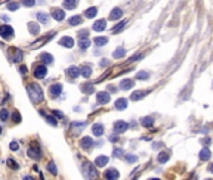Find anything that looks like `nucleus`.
<instances>
[{
  "label": "nucleus",
  "instance_id": "obj_25",
  "mask_svg": "<svg viewBox=\"0 0 213 180\" xmlns=\"http://www.w3.org/2000/svg\"><path fill=\"white\" fill-rule=\"evenodd\" d=\"M80 90H81L82 93H85V94H92L95 89L90 83H85V84H82L81 86H80Z\"/></svg>",
  "mask_w": 213,
  "mask_h": 180
},
{
  "label": "nucleus",
  "instance_id": "obj_19",
  "mask_svg": "<svg viewBox=\"0 0 213 180\" xmlns=\"http://www.w3.org/2000/svg\"><path fill=\"white\" fill-rule=\"evenodd\" d=\"M107 163H109V158L105 156V155H100V156H97L96 160H95L96 167H99V168H103Z\"/></svg>",
  "mask_w": 213,
  "mask_h": 180
},
{
  "label": "nucleus",
  "instance_id": "obj_37",
  "mask_svg": "<svg viewBox=\"0 0 213 180\" xmlns=\"http://www.w3.org/2000/svg\"><path fill=\"white\" fill-rule=\"evenodd\" d=\"M168 154L167 153H165V151H163V153H161V154H159L158 155V158H157V160L159 161V163H161V164H163V163H166L167 160H168Z\"/></svg>",
  "mask_w": 213,
  "mask_h": 180
},
{
  "label": "nucleus",
  "instance_id": "obj_7",
  "mask_svg": "<svg viewBox=\"0 0 213 180\" xmlns=\"http://www.w3.org/2000/svg\"><path fill=\"white\" fill-rule=\"evenodd\" d=\"M46 73H47V69L45 65H37L34 70V76L36 79H43V78H45Z\"/></svg>",
  "mask_w": 213,
  "mask_h": 180
},
{
  "label": "nucleus",
  "instance_id": "obj_4",
  "mask_svg": "<svg viewBox=\"0 0 213 180\" xmlns=\"http://www.w3.org/2000/svg\"><path fill=\"white\" fill-rule=\"evenodd\" d=\"M127 129H128V124H127L126 121H122V120L116 121L115 125H113V130H115V133H117V134L125 133Z\"/></svg>",
  "mask_w": 213,
  "mask_h": 180
},
{
  "label": "nucleus",
  "instance_id": "obj_14",
  "mask_svg": "<svg viewBox=\"0 0 213 180\" xmlns=\"http://www.w3.org/2000/svg\"><path fill=\"white\" fill-rule=\"evenodd\" d=\"M103 175H105L106 179H109V180H115V179L118 178V171H117L116 169L111 168V169H109V170H106Z\"/></svg>",
  "mask_w": 213,
  "mask_h": 180
},
{
  "label": "nucleus",
  "instance_id": "obj_12",
  "mask_svg": "<svg viewBox=\"0 0 213 180\" xmlns=\"http://www.w3.org/2000/svg\"><path fill=\"white\" fill-rule=\"evenodd\" d=\"M135 85V81L134 80H131V79H124L121 83H120V89H122V90H128L131 88H134Z\"/></svg>",
  "mask_w": 213,
  "mask_h": 180
},
{
  "label": "nucleus",
  "instance_id": "obj_21",
  "mask_svg": "<svg viewBox=\"0 0 213 180\" xmlns=\"http://www.w3.org/2000/svg\"><path fill=\"white\" fill-rule=\"evenodd\" d=\"M91 73H92V69H91V66H89V65H82L81 68H80V74H81L84 78H90V75H91Z\"/></svg>",
  "mask_w": 213,
  "mask_h": 180
},
{
  "label": "nucleus",
  "instance_id": "obj_46",
  "mask_svg": "<svg viewBox=\"0 0 213 180\" xmlns=\"http://www.w3.org/2000/svg\"><path fill=\"white\" fill-rule=\"evenodd\" d=\"M52 114H54L56 118H59V119H62L64 118V113L62 112H59V110H52Z\"/></svg>",
  "mask_w": 213,
  "mask_h": 180
},
{
  "label": "nucleus",
  "instance_id": "obj_3",
  "mask_svg": "<svg viewBox=\"0 0 213 180\" xmlns=\"http://www.w3.org/2000/svg\"><path fill=\"white\" fill-rule=\"evenodd\" d=\"M28 155L31 159H40V156H41V149H40V146H37L36 144H34V145H31L29 148Z\"/></svg>",
  "mask_w": 213,
  "mask_h": 180
},
{
  "label": "nucleus",
  "instance_id": "obj_40",
  "mask_svg": "<svg viewBox=\"0 0 213 180\" xmlns=\"http://www.w3.org/2000/svg\"><path fill=\"white\" fill-rule=\"evenodd\" d=\"M45 119H46V121H47L49 124H51L52 127H56V125H58V121H56V119H55L54 116H50V115H45Z\"/></svg>",
  "mask_w": 213,
  "mask_h": 180
},
{
  "label": "nucleus",
  "instance_id": "obj_38",
  "mask_svg": "<svg viewBox=\"0 0 213 180\" xmlns=\"http://www.w3.org/2000/svg\"><path fill=\"white\" fill-rule=\"evenodd\" d=\"M9 118V112L6 109H3V110H0V120L2 121H6Z\"/></svg>",
  "mask_w": 213,
  "mask_h": 180
},
{
  "label": "nucleus",
  "instance_id": "obj_22",
  "mask_svg": "<svg viewBox=\"0 0 213 180\" xmlns=\"http://www.w3.org/2000/svg\"><path fill=\"white\" fill-rule=\"evenodd\" d=\"M127 100L125 99V98H121V99H118V100H116V103H115V108L117 109V110H125L126 108H127Z\"/></svg>",
  "mask_w": 213,
  "mask_h": 180
},
{
  "label": "nucleus",
  "instance_id": "obj_16",
  "mask_svg": "<svg viewBox=\"0 0 213 180\" xmlns=\"http://www.w3.org/2000/svg\"><path fill=\"white\" fill-rule=\"evenodd\" d=\"M28 28H29V31H30L31 35H37L40 33V25L37 23L31 21V23L28 24Z\"/></svg>",
  "mask_w": 213,
  "mask_h": 180
},
{
  "label": "nucleus",
  "instance_id": "obj_56",
  "mask_svg": "<svg viewBox=\"0 0 213 180\" xmlns=\"http://www.w3.org/2000/svg\"><path fill=\"white\" fill-rule=\"evenodd\" d=\"M2 130H3V129H2V127H0V134H2Z\"/></svg>",
  "mask_w": 213,
  "mask_h": 180
},
{
  "label": "nucleus",
  "instance_id": "obj_8",
  "mask_svg": "<svg viewBox=\"0 0 213 180\" xmlns=\"http://www.w3.org/2000/svg\"><path fill=\"white\" fill-rule=\"evenodd\" d=\"M96 98H97V103L103 105V104H107L110 101V94L106 91H100V93H97Z\"/></svg>",
  "mask_w": 213,
  "mask_h": 180
},
{
  "label": "nucleus",
  "instance_id": "obj_54",
  "mask_svg": "<svg viewBox=\"0 0 213 180\" xmlns=\"http://www.w3.org/2000/svg\"><path fill=\"white\" fill-rule=\"evenodd\" d=\"M110 140H111L112 143H116V141H117V138H116V136H111V138H110Z\"/></svg>",
  "mask_w": 213,
  "mask_h": 180
},
{
  "label": "nucleus",
  "instance_id": "obj_10",
  "mask_svg": "<svg viewBox=\"0 0 213 180\" xmlns=\"http://www.w3.org/2000/svg\"><path fill=\"white\" fill-rule=\"evenodd\" d=\"M92 145H94V140H92L90 136H85V138H82V139L80 140V146H81L82 149H85V150L90 149Z\"/></svg>",
  "mask_w": 213,
  "mask_h": 180
},
{
  "label": "nucleus",
  "instance_id": "obj_5",
  "mask_svg": "<svg viewBox=\"0 0 213 180\" xmlns=\"http://www.w3.org/2000/svg\"><path fill=\"white\" fill-rule=\"evenodd\" d=\"M14 34V29L9 25H2L0 26V36L4 38V39H8L10 36H12Z\"/></svg>",
  "mask_w": 213,
  "mask_h": 180
},
{
  "label": "nucleus",
  "instance_id": "obj_18",
  "mask_svg": "<svg viewBox=\"0 0 213 180\" xmlns=\"http://www.w3.org/2000/svg\"><path fill=\"white\" fill-rule=\"evenodd\" d=\"M66 74H68L70 78L75 79L80 75V68H76V66H70L68 70H66Z\"/></svg>",
  "mask_w": 213,
  "mask_h": 180
},
{
  "label": "nucleus",
  "instance_id": "obj_50",
  "mask_svg": "<svg viewBox=\"0 0 213 180\" xmlns=\"http://www.w3.org/2000/svg\"><path fill=\"white\" fill-rule=\"evenodd\" d=\"M109 64H110V61L107 59H102V61L100 63V66H106V65H109Z\"/></svg>",
  "mask_w": 213,
  "mask_h": 180
},
{
  "label": "nucleus",
  "instance_id": "obj_6",
  "mask_svg": "<svg viewBox=\"0 0 213 180\" xmlns=\"http://www.w3.org/2000/svg\"><path fill=\"white\" fill-rule=\"evenodd\" d=\"M62 91V85L59 84V83H56V84H52L50 88H49V94L51 98H56V96H59Z\"/></svg>",
  "mask_w": 213,
  "mask_h": 180
},
{
  "label": "nucleus",
  "instance_id": "obj_36",
  "mask_svg": "<svg viewBox=\"0 0 213 180\" xmlns=\"http://www.w3.org/2000/svg\"><path fill=\"white\" fill-rule=\"evenodd\" d=\"M126 23H127V20H122L121 23H118L116 26H113V29H112V33H120V31H121L122 30V28L126 25Z\"/></svg>",
  "mask_w": 213,
  "mask_h": 180
},
{
  "label": "nucleus",
  "instance_id": "obj_48",
  "mask_svg": "<svg viewBox=\"0 0 213 180\" xmlns=\"http://www.w3.org/2000/svg\"><path fill=\"white\" fill-rule=\"evenodd\" d=\"M87 35H89V31L86 29H84L82 31H79V36L80 38H87Z\"/></svg>",
  "mask_w": 213,
  "mask_h": 180
},
{
  "label": "nucleus",
  "instance_id": "obj_28",
  "mask_svg": "<svg viewBox=\"0 0 213 180\" xmlns=\"http://www.w3.org/2000/svg\"><path fill=\"white\" fill-rule=\"evenodd\" d=\"M96 14H97V8L92 6V8H89V9L85 11V17L89 18V19H92V18L96 17Z\"/></svg>",
  "mask_w": 213,
  "mask_h": 180
},
{
  "label": "nucleus",
  "instance_id": "obj_41",
  "mask_svg": "<svg viewBox=\"0 0 213 180\" xmlns=\"http://www.w3.org/2000/svg\"><path fill=\"white\" fill-rule=\"evenodd\" d=\"M11 119H12V121H14V123H20L21 121L20 113L19 112H14V113H12V115H11Z\"/></svg>",
  "mask_w": 213,
  "mask_h": 180
},
{
  "label": "nucleus",
  "instance_id": "obj_33",
  "mask_svg": "<svg viewBox=\"0 0 213 180\" xmlns=\"http://www.w3.org/2000/svg\"><path fill=\"white\" fill-rule=\"evenodd\" d=\"M95 40V44L97 45V46H103V45H106L107 44V38H105V36H97V38H95L94 39Z\"/></svg>",
  "mask_w": 213,
  "mask_h": 180
},
{
  "label": "nucleus",
  "instance_id": "obj_15",
  "mask_svg": "<svg viewBox=\"0 0 213 180\" xmlns=\"http://www.w3.org/2000/svg\"><path fill=\"white\" fill-rule=\"evenodd\" d=\"M122 14H124V11L121 9H120V8H115L110 13V20H118L120 18L122 17Z\"/></svg>",
  "mask_w": 213,
  "mask_h": 180
},
{
  "label": "nucleus",
  "instance_id": "obj_43",
  "mask_svg": "<svg viewBox=\"0 0 213 180\" xmlns=\"http://www.w3.org/2000/svg\"><path fill=\"white\" fill-rule=\"evenodd\" d=\"M8 165H9V167H10L11 169H15V170L19 168V165L15 163V160H14V159H11V158L8 159Z\"/></svg>",
  "mask_w": 213,
  "mask_h": 180
},
{
  "label": "nucleus",
  "instance_id": "obj_9",
  "mask_svg": "<svg viewBox=\"0 0 213 180\" xmlns=\"http://www.w3.org/2000/svg\"><path fill=\"white\" fill-rule=\"evenodd\" d=\"M59 44L65 48H72L74 46V39L71 36H64L59 40Z\"/></svg>",
  "mask_w": 213,
  "mask_h": 180
},
{
  "label": "nucleus",
  "instance_id": "obj_45",
  "mask_svg": "<svg viewBox=\"0 0 213 180\" xmlns=\"http://www.w3.org/2000/svg\"><path fill=\"white\" fill-rule=\"evenodd\" d=\"M10 150H12V151H16L18 149H19V144L16 143V141H12V143H10Z\"/></svg>",
  "mask_w": 213,
  "mask_h": 180
},
{
  "label": "nucleus",
  "instance_id": "obj_17",
  "mask_svg": "<svg viewBox=\"0 0 213 180\" xmlns=\"http://www.w3.org/2000/svg\"><path fill=\"white\" fill-rule=\"evenodd\" d=\"M91 45V41L89 38H80L79 40V48L81 49V50H86L87 48H90Z\"/></svg>",
  "mask_w": 213,
  "mask_h": 180
},
{
  "label": "nucleus",
  "instance_id": "obj_53",
  "mask_svg": "<svg viewBox=\"0 0 213 180\" xmlns=\"http://www.w3.org/2000/svg\"><path fill=\"white\" fill-rule=\"evenodd\" d=\"M141 58V55H136V57H132L131 59H130V63H132V61H136V59H140Z\"/></svg>",
  "mask_w": 213,
  "mask_h": 180
},
{
  "label": "nucleus",
  "instance_id": "obj_24",
  "mask_svg": "<svg viewBox=\"0 0 213 180\" xmlns=\"http://www.w3.org/2000/svg\"><path fill=\"white\" fill-rule=\"evenodd\" d=\"M40 60L45 64H52L54 63V58H52V55H50L49 53H43L40 55Z\"/></svg>",
  "mask_w": 213,
  "mask_h": 180
},
{
  "label": "nucleus",
  "instance_id": "obj_1",
  "mask_svg": "<svg viewBox=\"0 0 213 180\" xmlns=\"http://www.w3.org/2000/svg\"><path fill=\"white\" fill-rule=\"evenodd\" d=\"M28 94L30 96V99L33 103H41L44 100V94H43V90L40 88L39 84L36 83H31V84L28 86Z\"/></svg>",
  "mask_w": 213,
  "mask_h": 180
},
{
  "label": "nucleus",
  "instance_id": "obj_35",
  "mask_svg": "<svg viewBox=\"0 0 213 180\" xmlns=\"http://www.w3.org/2000/svg\"><path fill=\"white\" fill-rule=\"evenodd\" d=\"M47 171L51 173L52 175H56V174H58V168H56V165H55L54 161H50V163L47 164Z\"/></svg>",
  "mask_w": 213,
  "mask_h": 180
},
{
  "label": "nucleus",
  "instance_id": "obj_13",
  "mask_svg": "<svg viewBox=\"0 0 213 180\" xmlns=\"http://www.w3.org/2000/svg\"><path fill=\"white\" fill-rule=\"evenodd\" d=\"M92 29H94L95 31H103V30L106 29V20H105V19L97 20V21L94 24V26H92Z\"/></svg>",
  "mask_w": 213,
  "mask_h": 180
},
{
  "label": "nucleus",
  "instance_id": "obj_44",
  "mask_svg": "<svg viewBox=\"0 0 213 180\" xmlns=\"http://www.w3.org/2000/svg\"><path fill=\"white\" fill-rule=\"evenodd\" d=\"M21 3H23V5L30 8V6H34L35 0H21Z\"/></svg>",
  "mask_w": 213,
  "mask_h": 180
},
{
  "label": "nucleus",
  "instance_id": "obj_51",
  "mask_svg": "<svg viewBox=\"0 0 213 180\" xmlns=\"http://www.w3.org/2000/svg\"><path fill=\"white\" fill-rule=\"evenodd\" d=\"M0 19H3V21H5V23H9L10 21V18L8 15H0Z\"/></svg>",
  "mask_w": 213,
  "mask_h": 180
},
{
  "label": "nucleus",
  "instance_id": "obj_47",
  "mask_svg": "<svg viewBox=\"0 0 213 180\" xmlns=\"http://www.w3.org/2000/svg\"><path fill=\"white\" fill-rule=\"evenodd\" d=\"M126 159L128 163H135L137 160V156L136 155H126Z\"/></svg>",
  "mask_w": 213,
  "mask_h": 180
},
{
  "label": "nucleus",
  "instance_id": "obj_32",
  "mask_svg": "<svg viewBox=\"0 0 213 180\" xmlns=\"http://www.w3.org/2000/svg\"><path fill=\"white\" fill-rule=\"evenodd\" d=\"M125 54H126V50H125L124 48H117V49L113 51L112 57H113L115 59H120V58H124Z\"/></svg>",
  "mask_w": 213,
  "mask_h": 180
},
{
  "label": "nucleus",
  "instance_id": "obj_31",
  "mask_svg": "<svg viewBox=\"0 0 213 180\" xmlns=\"http://www.w3.org/2000/svg\"><path fill=\"white\" fill-rule=\"evenodd\" d=\"M209 158H211V151L207 148H203L201 150V153H199V159L204 161V160H209Z\"/></svg>",
  "mask_w": 213,
  "mask_h": 180
},
{
  "label": "nucleus",
  "instance_id": "obj_11",
  "mask_svg": "<svg viewBox=\"0 0 213 180\" xmlns=\"http://www.w3.org/2000/svg\"><path fill=\"white\" fill-rule=\"evenodd\" d=\"M51 17L54 18L56 21H61V20L65 19V11L61 10V9H52Z\"/></svg>",
  "mask_w": 213,
  "mask_h": 180
},
{
  "label": "nucleus",
  "instance_id": "obj_30",
  "mask_svg": "<svg viewBox=\"0 0 213 180\" xmlns=\"http://www.w3.org/2000/svg\"><path fill=\"white\" fill-rule=\"evenodd\" d=\"M12 53H14V55H11V59L12 61H20L23 59V54L19 49H10Z\"/></svg>",
  "mask_w": 213,
  "mask_h": 180
},
{
  "label": "nucleus",
  "instance_id": "obj_52",
  "mask_svg": "<svg viewBox=\"0 0 213 180\" xmlns=\"http://www.w3.org/2000/svg\"><path fill=\"white\" fill-rule=\"evenodd\" d=\"M19 70H20V73H21V74H26V72H28V69H26V66H25V65H23V66H20Z\"/></svg>",
  "mask_w": 213,
  "mask_h": 180
},
{
  "label": "nucleus",
  "instance_id": "obj_29",
  "mask_svg": "<svg viewBox=\"0 0 213 180\" xmlns=\"http://www.w3.org/2000/svg\"><path fill=\"white\" fill-rule=\"evenodd\" d=\"M84 20H82V18L80 17V15H74V17H71L70 19H69V24L71 25V26H75V25H79V24H81Z\"/></svg>",
  "mask_w": 213,
  "mask_h": 180
},
{
  "label": "nucleus",
  "instance_id": "obj_2",
  "mask_svg": "<svg viewBox=\"0 0 213 180\" xmlns=\"http://www.w3.org/2000/svg\"><path fill=\"white\" fill-rule=\"evenodd\" d=\"M82 173L87 179H94L97 176V171H96L95 167L89 161H85L82 164Z\"/></svg>",
  "mask_w": 213,
  "mask_h": 180
},
{
  "label": "nucleus",
  "instance_id": "obj_27",
  "mask_svg": "<svg viewBox=\"0 0 213 180\" xmlns=\"http://www.w3.org/2000/svg\"><path fill=\"white\" fill-rule=\"evenodd\" d=\"M145 91H142V90H136L135 93H132L131 94V100H134V101H137V100H140V99H142L143 96H145Z\"/></svg>",
  "mask_w": 213,
  "mask_h": 180
},
{
  "label": "nucleus",
  "instance_id": "obj_55",
  "mask_svg": "<svg viewBox=\"0 0 213 180\" xmlns=\"http://www.w3.org/2000/svg\"><path fill=\"white\" fill-rule=\"evenodd\" d=\"M209 170H211V173H213V164H212L211 167H209Z\"/></svg>",
  "mask_w": 213,
  "mask_h": 180
},
{
  "label": "nucleus",
  "instance_id": "obj_34",
  "mask_svg": "<svg viewBox=\"0 0 213 180\" xmlns=\"http://www.w3.org/2000/svg\"><path fill=\"white\" fill-rule=\"evenodd\" d=\"M141 123H142V125H143L145 128H150V127L153 125V119H152L151 116H146V118L142 119Z\"/></svg>",
  "mask_w": 213,
  "mask_h": 180
},
{
  "label": "nucleus",
  "instance_id": "obj_26",
  "mask_svg": "<svg viewBox=\"0 0 213 180\" xmlns=\"http://www.w3.org/2000/svg\"><path fill=\"white\" fill-rule=\"evenodd\" d=\"M77 5V0H64V8L68 10L75 9Z\"/></svg>",
  "mask_w": 213,
  "mask_h": 180
},
{
  "label": "nucleus",
  "instance_id": "obj_23",
  "mask_svg": "<svg viewBox=\"0 0 213 180\" xmlns=\"http://www.w3.org/2000/svg\"><path fill=\"white\" fill-rule=\"evenodd\" d=\"M36 19L41 24H47L49 20H50V17H49V14H46V13H37L36 14Z\"/></svg>",
  "mask_w": 213,
  "mask_h": 180
},
{
  "label": "nucleus",
  "instance_id": "obj_20",
  "mask_svg": "<svg viewBox=\"0 0 213 180\" xmlns=\"http://www.w3.org/2000/svg\"><path fill=\"white\" fill-rule=\"evenodd\" d=\"M92 133H94L95 136H101L103 134V125L102 124H94L92 125Z\"/></svg>",
  "mask_w": 213,
  "mask_h": 180
},
{
  "label": "nucleus",
  "instance_id": "obj_49",
  "mask_svg": "<svg viewBox=\"0 0 213 180\" xmlns=\"http://www.w3.org/2000/svg\"><path fill=\"white\" fill-rule=\"evenodd\" d=\"M113 155L115 156H121L122 155V150L121 149H115L113 150Z\"/></svg>",
  "mask_w": 213,
  "mask_h": 180
},
{
  "label": "nucleus",
  "instance_id": "obj_39",
  "mask_svg": "<svg viewBox=\"0 0 213 180\" xmlns=\"http://www.w3.org/2000/svg\"><path fill=\"white\" fill-rule=\"evenodd\" d=\"M148 76H150V74H148V73H146L145 70H143V72H140V73L136 74V79H138V80H145V79H147Z\"/></svg>",
  "mask_w": 213,
  "mask_h": 180
},
{
  "label": "nucleus",
  "instance_id": "obj_42",
  "mask_svg": "<svg viewBox=\"0 0 213 180\" xmlns=\"http://www.w3.org/2000/svg\"><path fill=\"white\" fill-rule=\"evenodd\" d=\"M8 9H9L10 11H15V10L19 9V4L15 3V2H10V3L8 4Z\"/></svg>",
  "mask_w": 213,
  "mask_h": 180
}]
</instances>
